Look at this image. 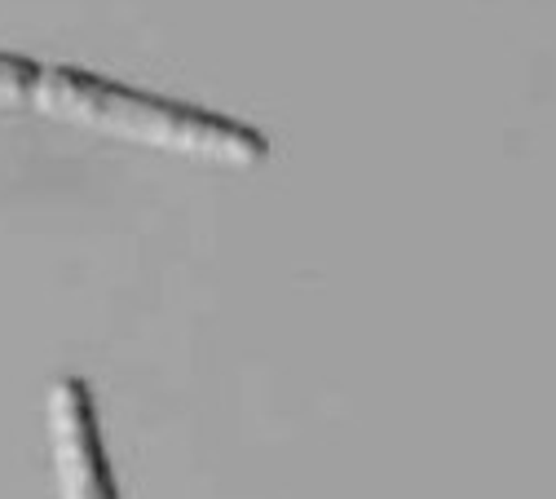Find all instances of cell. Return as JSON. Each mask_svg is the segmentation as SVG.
Returning <instances> with one entry per match:
<instances>
[{
	"instance_id": "1",
	"label": "cell",
	"mask_w": 556,
	"mask_h": 499,
	"mask_svg": "<svg viewBox=\"0 0 556 499\" xmlns=\"http://www.w3.org/2000/svg\"><path fill=\"white\" fill-rule=\"evenodd\" d=\"M31 102L45 115H58L66 124H85L111 137L142 141V147L177 151V155H199L213 164H256L265 160V137L239 120H226L217 111L186 107L132 85H115L93 71L76 66H40Z\"/></svg>"
},
{
	"instance_id": "2",
	"label": "cell",
	"mask_w": 556,
	"mask_h": 499,
	"mask_svg": "<svg viewBox=\"0 0 556 499\" xmlns=\"http://www.w3.org/2000/svg\"><path fill=\"white\" fill-rule=\"evenodd\" d=\"M49 434H53V469L62 499H119L102 429H98V407L93 389L80 376H62L49 389Z\"/></svg>"
},
{
	"instance_id": "3",
	"label": "cell",
	"mask_w": 556,
	"mask_h": 499,
	"mask_svg": "<svg viewBox=\"0 0 556 499\" xmlns=\"http://www.w3.org/2000/svg\"><path fill=\"white\" fill-rule=\"evenodd\" d=\"M36 62L27 58H14V53H0V107L10 102H27L31 98V85H36Z\"/></svg>"
}]
</instances>
